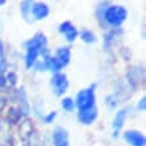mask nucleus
Segmentation results:
<instances>
[{"mask_svg":"<svg viewBox=\"0 0 146 146\" xmlns=\"http://www.w3.org/2000/svg\"><path fill=\"white\" fill-rule=\"evenodd\" d=\"M98 19L103 27L107 28H119L123 22L127 18V9L122 5H109L103 4V7H99L97 11Z\"/></svg>","mask_w":146,"mask_h":146,"instance_id":"f257e3e1","label":"nucleus"},{"mask_svg":"<svg viewBox=\"0 0 146 146\" xmlns=\"http://www.w3.org/2000/svg\"><path fill=\"white\" fill-rule=\"evenodd\" d=\"M95 106V93H94L93 87L80 90L75 99V107H78L79 110H84V109H90V107Z\"/></svg>","mask_w":146,"mask_h":146,"instance_id":"f03ea898","label":"nucleus"},{"mask_svg":"<svg viewBox=\"0 0 146 146\" xmlns=\"http://www.w3.org/2000/svg\"><path fill=\"white\" fill-rule=\"evenodd\" d=\"M51 86H52V90H54V94L60 97L63 94L67 91L68 89V79L67 76L62 72H56L54 74L52 78H51Z\"/></svg>","mask_w":146,"mask_h":146,"instance_id":"7ed1b4c3","label":"nucleus"},{"mask_svg":"<svg viewBox=\"0 0 146 146\" xmlns=\"http://www.w3.org/2000/svg\"><path fill=\"white\" fill-rule=\"evenodd\" d=\"M125 141L127 142L130 146H145L146 145V138L141 131L137 130H127L123 134Z\"/></svg>","mask_w":146,"mask_h":146,"instance_id":"20e7f679","label":"nucleus"},{"mask_svg":"<svg viewBox=\"0 0 146 146\" xmlns=\"http://www.w3.org/2000/svg\"><path fill=\"white\" fill-rule=\"evenodd\" d=\"M58 30H59L60 34H63V35L66 36V40L67 42H70V43L75 42V39L78 38V35H79V32H78V30H76V27L74 26L71 22L60 23Z\"/></svg>","mask_w":146,"mask_h":146,"instance_id":"39448f33","label":"nucleus"},{"mask_svg":"<svg viewBox=\"0 0 146 146\" xmlns=\"http://www.w3.org/2000/svg\"><path fill=\"white\" fill-rule=\"evenodd\" d=\"M97 118H98V109L95 106L78 111V121L83 125L94 123L97 121Z\"/></svg>","mask_w":146,"mask_h":146,"instance_id":"423d86ee","label":"nucleus"},{"mask_svg":"<svg viewBox=\"0 0 146 146\" xmlns=\"http://www.w3.org/2000/svg\"><path fill=\"white\" fill-rule=\"evenodd\" d=\"M52 142L54 146H70L68 142V133L62 126H58L52 131Z\"/></svg>","mask_w":146,"mask_h":146,"instance_id":"0eeeda50","label":"nucleus"},{"mask_svg":"<svg viewBox=\"0 0 146 146\" xmlns=\"http://www.w3.org/2000/svg\"><path fill=\"white\" fill-rule=\"evenodd\" d=\"M50 8L46 3L38 1V3H32V8H31V15L34 16L35 20H43L48 16Z\"/></svg>","mask_w":146,"mask_h":146,"instance_id":"6e6552de","label":"nucleus"},{"mask_svg":"<svg viewBox=\"0 0 146 146\" xmlns=\"http://www.w3.org/2000/svg\"><path fill=\"white\" fill-rule=\"evenodd\" d=\"M54 58H55V59L58 60V63L62 66V68L64 66H67L68 62H70V59H71V50H70V47H59V48L55 51Z\"/></svg>","mask_w":146,"mask_h":146,"instance_id":"1a4fd4ad","label":"nucleus"},{"mask_svg":"<svg viewBox=\"0 0 146 146\" xmlns=\"http://www.w3.org/2000/svg\"><path fill=\"white\" fill-rule=\"evenodd\" d=\"M27 52H26V59H24V63H26V68H32L35 62L38 60V58L40 55V48H36V47H26Z\"/></svg>","mask_w":146,"mask_h":146,"instance_id":"9d476101","label":"nucleus"},{"mask_svg":"<svg viewBox=\"0 0 146 146\" xmlns=\"http://www.w3.org/2000/svg\"><path fill=\"white\" fill-rule=\"evenodd\" d=\"M24 47H36V48H46L47 47V39L43 34H36L34 38L27 40L24 43Z\"/></svg>","mask_w":146,"mask_h":146,"instance_id":"9b49d317","label":"nucleus"},{"mask_svg":"<svg viewBox=\"0 0 146 146\" xmlns=\"http://www.w3.org/2000/svg\"><path fill=\"white\" fill-rule=\"evenodd\" d=\"M127 113H129L127 109H122L121 111H118V113L115 114V118H114V121H113V129H114L115 134L122 129L125 121H126V118H127Z\"/></svg>","mask_w":146,"mask_h":146,"instance_id":"f8f14e48","label":"nucleus"},{"mask_svg":"<svg viewBox=\"0 0 146 146\" xmlns=\"http://www.w3.org/2000/svg\"><path fill=\"white\" fill-rule=\"evenodd\" d=\"M31 8H32V0H24L20 4V12H22L23 18L26 20H30L31 16Z\"/></svg>","mask_w":146,"mask_h":146,"instance_id":"ddd939ff","label":"nucleus"},{"mask_svg":"<svg viewBox=\"0 0 146 146\" xmlns=\"http://www.w3.org/2000/svg\"><path fill=\"white\" fill-rule=\"evenodd\" d=\"M80 39L83 40L84 43H87V44H93L97 42V36L94 34L93 31H90V30H83V31H80Z\"/></svg>","mask_w":146,"mask_h":146,"instance_id":"4468645a","label":"nucleus"},{"mask_svg":"<svg viewBox=\"0 0 146 146\" xmlns=\"http://www.w3.org/2000/svg\"><path fill=\"white\" fill-rule=\"evenodd\" d=\"M18 97L20 101V105H22L19 110L23 111V114H28V102H27V95L24 93V89L18 90Z\"/></svg>","mask_w":146,"mask_h":146,"instance_id":"2eb2a0df","label":"nucleus"},{"mask_svg":"<svg viewBox=\"0 0 146 146\" xmlns=\"http://www.w3.org/2000/svg\"><path fill=\"white\" fill-rule=\"evenodd\" d=\"M7 70V59H5V51H4V44L0 39V75H3Z\"/></svg>","mask_w":146,"mask_h":146,"instance_id":"dca6fc26","label":"nucleus"},{"mask_svg":"<svg viewBox=\"0 0 146 146\" xmlns=\"http://www.w3.org/2000/svg\"><path fill=\"white\" fill-rule=\"evenodd\" d=\"M62 109L67 113H71V111H74L75 109V101L72 99V98H63L62 99Z\"/></svg>","mask_w":146,"mask_h":146,"instance_id":"f3484780","label":"nucleus"},{"mask_svg":"<svg viewBox=\"0 0 146 146\" xmlns=\"http://www.w3.org/2000/svg\"><path fill=\"white\" fill-rule=\"evenodd\" d=\"M117 36V31H110L109 34H107L106 36H105V48H109L110 47V44L114 42V38Z\"/></svg>","mask_w":146,"mask_h":146,"instance_id":"a211bd4d","label":"nucleus"},{"mask_svg":"<svg viewBox=\"0 0 146 146\" xmlns=\"http://www.w3.org/2000/svg\"><path fill=\"white\" fill-rule=\"evenodd\" d=\"M5 79H7V83H9L11 86H15V84H16V80H18V76H16L15 72H9Z\"/></svg>","mask_w":146,"mask_h":146,"instance_id":"6ab92c4d","label":"nucleus"},{"mask_svg":"<svg viewBox=\"0 0 146 146\" xmlns=\"http://www.w3.org/2000/svg\"><path fill=\"white\" fill-rule=\"evenodd\" d=\"M55 117H56V113H55V111H52V113H50V114L46 115L43 119H44L46 123H52L54 119H55Z\"/></svg>","mask_w":146,"mask_h":146,"instance_id":"aec40b11","label":"nucleus"},{"mask_svg":"<svg viewBox=\"0 0 146 146\" xmlns=\"http://www.w3.org/2000/svg\"><path fill=\"white\" fill-rule=\"evenodd\" d=\"M4 86H7V79L4 75H0V87H4Z\"/></svg>","mask_w":146,"mask_h":146,"instance_id":"412c9836","label":"nucleus"},{"mask_svg":"<svg viewBox=\"0 0 146 146\" xmlns=\"http://www.w3.org/2000/svg\"><path fill=\"white\" fill-rule=\"evenodd\" d=\"M145 103H146V101H145V98H142L141 101H139V106H138V109H139V110H145Z\"/></svg>","mask_w":146,"mask_h":146,"instance_id":"4be33fe9","label":"nucleus"},{"mask_svg":"<svg viewBox=\"0 0 146 146\" xmlns=\"http://www.w3.org/2000/svg\"><path fill=\"white\" fill-rule=\"evenodd\" d=\"M5 1H7V0H0V5H4Z\"/></svg>","mask_w":146,"mask_h":146,"instance_id":"5701e85b","label":"nucleus"}]
</instances>
